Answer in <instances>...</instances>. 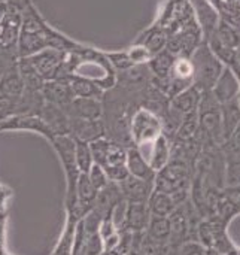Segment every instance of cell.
<instances>
[{"label": "cell", "instance_id": "16", "mask_svg": "<svg viewBox=\"0 0 240 255\" xmlns=\"http://www.w3.org/2000/svg\"><path fill=\"white\" fill-rule=\"evenodd\" d=\"M18 61V60H16ZM12 63L0 76V94L3 96H9V97H19L25 87H24V81L21 78L18 64Z\"/></svg>", "mask_w": 240, "mask_h": 255}, {"label": "cell", "instance_id": "18", "mask_svg": "<svg viewBox=\"0 0 240 255\" xmlns=\"http://www.w3.org/2000/svg\"><path fill=\"white\" fill-rule=\"evenodd\" d=\"M169 221H170V229H172L170 242L172 244H181V245L184 242H187V235L190 230V218H188V214L182 205L178 206L169 215Z\"/></svg>", "mask_w": 240, "mask_h": 255}, {"label": "cell", "instance_id": "33", "mask_svg": "<svg viewBox=\"0 0 240 255\" xmlns=\"http://www.w3.org/2000/svg\"><path fill=\"white\" fill-rule=\"evenodd\" d=\"M230 67H239L240 69V45L235 49V61Z\"/></svg>", "mask_w": 240, "mask_h": 255}, {"label": "cell", "instance_id": "28", "mask_svg": "<svg viewBox=\"0 0 240 255\" xmlns=\"http://www.w3.org/2000/svg\"><path fill=\"white\" fill-rule=\"evenodd\" d=\"M226 188H240V160H227Z\"/></svg>", "mask_w": 240, "mask_h": 255}, {"label": "cell", "instance_id": "23", "mask_svg": "<svg viewBox=\"0 0 240 255\" xmlns=\"http://www.w3.org/2000/svg\"><path fill=\"white\" fill-rule=\"evenodd\" d=\"M79 220L75 218L73 215H67L66 218V226L64 230L60 236V241L54 250L52 255H72L73 253V238H75V229H76V223Z\"/></svg>", "mask_w": 240, "mask_h": 255}, {"label": "cell", "instance_id": "30", "mask_svg": "<svg viewBox=\"0 0 240 255\" xmlns=\"http://www.w3.org/2000/svg\"><path fill=\"white\" fill-rule=\"evenodd\" d=\"M88 178H90V181H91V184L94 185V188L97 190V191H100V190H103L108 184H109V179H108V176H106V173H105V170H103V167L102 166H99V164H93L91 166V169L88 170Z\"/></svg>", "mask_w": 240, "mask_h": 255}, {"label": "cell", "instance_id": "38", "mask_svg": "<svg viewBox=\"0 0 240 255\" xmlns=\"http://www.w3.org/2000/svg\"><path fill=\"white\" fill-rule=\"evenodd\" d=\"M238 103H239V106H240V91H239V94H238Z\"/></svg>", "mask_w": 240, "mask_h": 255}, {"label": "cell", "instance_id": "32", "mask_svg": "<svg viewBox=\"0 0 240 255\" xmlns=\"http://www.w3.org/2000/svg\"><path fill=\"white\" fill-rule=\"evenodd\" d=\"M179 255H208V250L199 242H184L181 245Z\"/></svg>", "mask_w": 240, "mask_h": 255}, {"label": "cell", "instance_id": "21", "mask_svg": "<svg viewBox=\"0 0 240 255\" xmlns=\"http://www.w3.org/2000/svg\"><path fill=\"white\" fill-rule=\"evenodd\" d=\"M148 208L154 217H169L178 206L170 194L154 190L148 200Z\"/></svg>", "mask_w": 240, "mask_h": 255}, {"label": "cell", "instance_id": "13", "mask_svg": "<svg viewBox=\"0 0 240 255\" xmlns=\"http://www.w3.org/2000/svg\"><path fill=\"white\" fill-rule=\"evenodd\" d=\"M125 166H127L128 173H130L131 176L139 178V179H143V181L154 182L157 173L154 172V169L149 166V163L146 161V158L140 154V151H139L136 146L127 148Z\"/></svg>", "mask_w": 240, "mask_h": 255}, {"label": "cell", "instance_id": "2", "mask_svg": "<svg viewBox=\"0 0 240 255\" xmlns=\"http://www.w3.org/2000/svg\"><path fill=\"white\" fill-rule=\"evenodd\" d=\"M199 115V134L211 145H223V127H221V105L214 97L212 91L202 93V99L197 108Z\"/></svg>", "mask_w": 240, "mask_h": 255}, {"label": "cell", "instance_id": "29", "mask_svg": "<svg viewBox=\"0 0 240 255\" xmlns=\"http://www.w3.org/2000/svg\"><path fill=\"white\" fill-rule=\"evenodd\" d=\"M105 253V245L100 233H85V255H102Z\"/></svg>", "mask_w": 240, "mask_h": 255}, {"label": "cell", "instance_id": "7", "mask_svg": "<svg viewBox=\"0 0 240 255\" xmlns=\"http://www.w3.org/2000/svg\"><path fill=\"white\" fill-rule=\"evenodd\" d=\"M40 93H42L43 100L46 103L55 105V106H58L61 109H64L67 105H70V102L75 99V94L72 91L70 82L64 81V79L45 81Z\"/></svg>", "mask_w": 240, "mask_h": 255}, {"label": "cell", "instance_id": "31", "mask_svg": "<svg viewBox=\"0 0 240 255\" xmlns=\"http://www.w3.org/2000/svg\"><path fill=\"white\" fill-rule=\"evenodd\" d=\"M109 182H115V184H120L122 182L130 173H128V169L125 164H115V166H108V167H103Z\"/></svg>", "mask_w": 240, "mask_h": 255}, {"label": "cell", "instance_id": "20", "mask_svg": "<svg viewBox=\"0 0 240 255\" xmlns=\"http://www.w3.org/2000/svg\"><path fill=\"white\" fill-rule=\"evenodd\" d=\"M67 81L70 82V87H72L75 97L97 99V100H103V97H105V90H102L96 82H93L90 79L72 76Z\"/></svg>", "mask_w": 240, "mask_h": 255}, {"label": "cell", "instance_id": "39", "mask_svg": "<svg viewBox=\"0 0 240 255\" xmlns=\"http://www.w3.org/2000/svg\"><path fill=\"white\" fill-rule=\"evenodd\" d=\"M1 121H3V120H1V118H0V123H1Z\"/></svg>", "mask_w": 240, "mask_h": 255}, {"label": "cell", "instance_id": "34", "mask_svg": "<svg viewBox=\"0 0 240 255\" xmlns=\"http://www.w3.org/2000/svg\"><path fill=\"white\" fill-rule=\"evenodd\" d=\"M4 220L6 217L0 214V244H3V236H4Z\"/></svg>", "mask_w": 240, "mask_h": 255}, {"label": "cell", "instance_id": "11", "mask_svg": "<svg viewBox=\"0 0 240 255\" xmlns=\"http://www.w3.org/2000/svg\"><path fill=\"white\" fill-rule=\"evenodd\" d=\"M149 220H151V212L148 203H137V202L127 203L125 217H124V230L133 233H142L146 230Z\"/></svg>", "mask_w": 240, "mask_h": 255}, {"label": "cell", "instance_id": "25", "mask_svg": "<svg viewBox=\"0 0 240 255\" xmlns=\"http://www.w3.org/2000/svg\"><path fill=\"white\" fill-rule=\"evenodd\" d=\"M214 33H215V36L218 37V40H220L224 46H227V48H230V49H236L240 45V33L232 25V24H229L226 19L218 21V24H217Z\"/></svg>", "mask_w": 240, "mask_h": 255}, {"label": "cell", "instance_id": "15", "mask_svg": "<svg viewBox=\"0 0 240 255\" xmlns=\"http://www.w3.org/2000/svg\"><path fill=\"white\" fill-rule=\"evenodd\" d=\"M172 157V149H170V142L164 133H161L152 143H151V154L148 155V163L154 169V172L163 170Z\"/></svg>", "mask_w": 240, "mask_h": 255}, {"label": "cell", "instance_id": "14", "mask_svg": "<svg viewBox=\"0 0 240 255\" xmlns=\"http://www.w3.org/2000/svg\"><path fill=\"white\" fill-rule=\"evenodd\" d=\"M200 99H202V91L197 87L191 85L185 88L184 91H181L179 94H176L175 97H172L170 106H172V111L182 118L184 115L197 111Z\"/></svg>", "mask_w": 240, "mask_h": 255}, {"label": "cell", "instance_id": "19", "mask_svg": "<svg viewBox=\"0 0 240 255\" xmlns=\"http://www.w3.org/2000/svg\"><path fill=\"white\" fill-rule=\"evenodd\" d=\"M240 124V106L238 99L221 105V127L224 142L235 133Z\"/></svg>", "mask_w": 240, "mask_h": 255}, {"label": "cell", "instance_id": "27", "mask_svg": "<svg viewBox=\"0 0 240 255\" xmlns=\"http://www.w3.org/2000/svg\"><path fill=\"white\" fill-rule=\"evenodd\" d=\"M166 43H167V34L164 33V30L163 28H152L151 33L146 34L143 46L146 48V51L152 57V55L158 54L160 51H163L166 48Z\"/></svg>", "mask_w": 240, "mask_h": 255}, {"label": "cell", "instance_id": "36", "mask_svg": "<svg viewBox=\"0 0 240 255\" xmlns=\"http://www.w3.org/2000/svg\"><path fill=\"white\" fill-rule=\"evenodd\" d=\"M102 255H121L117 250H111V251H105Z\"/></svg>", "mask_w": 240, "mask_h": 255}, {"label": "cell", "instance_id": "5", "mask_svg": "<svg viewBox=\"0 0 240 255\" xmlns=\"http://www.w3.org/2000/svg\"><path fill=\"white\" fill-rule=\"evenodd\" d=\"M64 55H66L64 51L46 48V49H43L34 55L25 57V58H28L30 64L43 78V81H51V79H57L60 67L64 60Z\"/></svg>", "mask_w": 240, "mask_h": 255}, {"label": "cell", "instance_id": "12", "mask_svg": "<svg viewBox=\"0 0 240 255\" xmlns=\"http://www.w3.org/2000/svg\"><path fill=\"white\" fill-rule=\"evenodd\" d=\"M37 115L51 128V131L55 136L57 134H69V117L61 108L45 102Z\"/></svg>", "mask_w": 240, "mask_h": 255}, {"label": "cell", "instance_id": "10", "mask_svg": "<svg viewBox=\"0 0 240 255\" xmlns=\"http://www.w3.org/2000/svg\"><path fill=\"white\" fill-rule=\"evenodd\" d=\"M211 91L220 105L238 99V94L240 91V82L238 76L235 75V72L232 70V67L224 66L218 81L215 82V85Z\"/></svg>", "mask_w": 240, "mask_h": 255}, {"label": "cell", "instance_id": "6", "mask_svg": "<svg viewBox=\"0 0 240 255\" xmlns=\"http://www.w3.org/2000/svg\"><path fill=\"white\" fill-rule=\"evenodd\" d=\"M69 136L88 143L106 137V127L103 118L102 120L69 118Z\"/></svg>", "mask_w": 240, "mask_h": 255}, {"label": "cell", "instance_id": "1", "mask_svg": "<svg viewBox=\"0 0 240 255\" xmlns=\"http://www.w3.org/2000/svg\"><path fill=\"white\" fill-rule=\"evenodd\" d=\"M193 69H194V81L193 85L197 87L202 93L211 91L218 81L224 64L215 57L208 43H200L199 48L190 57Z\"/></svg>", "mask_w": 240, "mask_h": 255}, {"label": "cell", "instance_id": "35", "mask_svg": "<svg viewBox=\"0 0 240 255\" xmlns=\"http://www.w3.org/2000/svg\"><path fill=\"white\" fill-rule=\"evenodd\" d=\"M6 10H7V1H1L0 3V22L3 21V18L6 15Z\"/></svg>", "mask_w": 240, "mask_h": 255}, {"label": "cell", "instance_id": "3", "mask_svg": "<svg viewBox=\"0 0 240 255\" xmlns=\"http://www.w3.org/2000/svg\"><path fill=\"white\" fill-rule=\"evenodd\" d=\"M130 131L136 146H142L152 143L163 133V123L151 109L142 108L134 114Z\"/></svg>", "mask_w": 240, "mask_h": 255}, {"label": "cell", "instance_id": "37", "mask_svg": "<svg viewBox=\"0 0 240 255\" xmlns=\"http://www.w3.org/2000/svg\"><path fill=\"white\" fill-rule=\"evenodd\" d=\"M0 255H10L4 251V248H3V244H0Z\"/></svg>", "mask_w": 240, "mask_h": 255}, {"label": "cell", "instance_id": "9", "mask_svg": "<svg viewBox=\"0 0 240 255\" xmlns=\"http://www.w3.org/2000/svg\"><path fill=\"white\" fill-rule=\"evenodd\" d=\"M122 197L127 203L137 202V203H148L152 191H154V182L143 181L139 178H134L128 175L122 182L118 184Z\"/></svg>", "mask_w": 240, "mask_h": 255}, {"label": "cell", "instance_id": "17", "mask_svg": "<svg viewBox=\"0 0 240 255\" xmlns=\"http://www.w3.org/2000/svg\"><path fill=\"white\" fill-rule=\"evenodd\" d=\"M176 55L172 54L169 49H163L160 51L158 54L152 55L149 58V61L146 63L148 64V69L152 75V78L155 79H160V81H167L172 69H173V64L176 61Z\"/></svg>", "mask_w": 240, "mask_h": 255}, {"label": "cell", "instance_id": "8", "mask_svg": "<svg viewBox=\"0 0 240 255\" xmlns=\"http://www.w3.org/2000/svg\"><path fill=\"white\" fill-rule=\"evenodd\" d=\"M69 118L82 120H102L103 118V100L75 97L70 105L63 109Z\"/></svg>", "mask_w": 240, "mask_h": 255}, {"label": "cell", "instance_id": "22", "mask_svg": "<svg viewBox=\"0 0 240 255\" xmlns=\"http://www.w3.org/2000/svg\"><path fill=\"white\" fill-rule=\"evenodd\" d=\"M146 236L155 242L160 244H169L170 242V235H172V229H170V221L169 217H154L151 215L149 224L145 230Z\"/></svg>", "mask_w": 240, "mask_h": 255}, {"label": "cell", "instance_id": "24", "mask_svg": "<svg viewBox=\"0 0 240 255\" xmlns=\"http://www.w3.org/2000/svg\"><path fill=\"white\" fill-rule=\"evenodd\" d=\"M199 136V115L197 111L190 112L182 117L178 128H176V139L181 142H193Z\"/></svg>", "mask_w": 240, "mask_h": 255}, {"label": "cell", "instance_id": "26", "mask_svg": "<svg viewBox=\"0 0 240 255\" xmlns=\"http://www.w3.org/2000/svg\"><path fill=\"white\" fill-rule=\"evenodd\" d=\"M75 140V157H76V164L81 173H88L91 166L94 164L93 154H91V146L88 142L73 139Z\"/></svg>", "mask_w": 240, "mask_h": 255}, {"label": "cell", "instance_id": "4", "mask_svg": "<svg viewBox=\"0 0 240 255\" xmlns=\"http://www.w3.org/2000/svg\"><path fill=\"white\" fill-rule=\"evenodd\" d=\"M90 146H91V154H93V160L96 164L102 167L125 164V160H127L125 145L109 137H102V139L91 142Z\"/></svg>", "mask_w": 240, "mask_h": 255}]
</instances>
